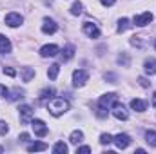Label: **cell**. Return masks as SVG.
Wrapping results in <instances>:
<instances>
[{"label":"cell","mask_w":156,"mask_h":154,"mask_svg":"<svg viewBox=\"0 0 156 154\" xmlns=\"http://www.w3.org/2000/svg\"><path fill=\"white\" fill-rule=\"evenodd\" d=\"M47 111L53 116H60V114H64L66 111H69V102L64 100V98H55V100H51L47 103Z\"/></svg>","instance_id":"cell-1"},{"label":"cell","mask_w":156,"mask_h":154,"mask_svg":"<svg viewBox=\"0 0 156 154\" xmlns=\"http://www.w3.org/2000/svg\"><path fill=\"white\" fill-rule=\"evenodd\" d=\"M116 103H118V94H115V93H107L100 98V107L102 109H111Z\"/></svg>","instance_id":"cell-2"},{"label":"cell","mask_w":156,"mask_h":154,"mask_svg":"<svg viewBox=\"0 0 156 154\" xmlns=\"http://www.w3.org/2000/svg\"><path fill=\"white\" fill-rule=\"evenodd\" d=\"M4 22H5L9 27H18V26L24 22V18H22V15H18V13H9V15H5Z\"/></svg>","instance_id":"cell-3"},{"label":"cell","mask_w":156,"mask_h":154,"mask_svg":"<svg viewBox=\"0 0 156 154\" xmlns=\"http://www.w3.org/2000/svg\"><path fill=\"white\" fill-rule=\"evenodd\" d=\"M87 78H89V75H87L83 69H76V71L73 73V85H75V87H82V85L87 82Z\"/></svg>","instance_id":"cell-4"},{"label":"cell","mask_w":156,"mask_h":154,"mask_svg":"<svg viewBox=\"0 0 156 154\" xmlns=\"http://www.w3.org/2000/svg\"><path fill=\"white\" fill-rule=\"evenodd\" d=\"M83 33L87 35V37H91V38H98L100 37V29L96 27V24H93V22H83Z\"/></svg>","instance_id":"cell-5"},{"label":"cell","mask_w":156,"mask_h":154,"mask_svg":"<svg viewBox=\"0 0 156 154\" xmlns=\"http://www.w3.org/2000/svg\"><path fill=\"white\" fill-rule=\"evenodd\" d=\"M31 127H33L35 134L40 136V138H44V136L47 134V127H45V123H44L42 120H33V121H31Z\"/></svg>","instance_id":"cell-6"},{"label":"cell","mask_w":156,"mask_h":154,"mask_svg":"<svg viewBox=\"0 0 156 154\" xmlns=\"http://www.w3.org/2000/svg\"><path fill=\"white\" fill-rule=\"evenodd\" d=\"M113 142H115V145H116L118 149H127L129 147V143H131V138L127 136V134H116L115 138H113Z\"/></svg>","instance_id":"cell-7"},{"label":"cell","mask_w":156,"mask_h":154,"mask_svg":"<svg viewBox=\"0 0 156 154\" xmlns=\"http://www.w3.org/2000/svg\"><path fill=\"white\" fill-rule=\"evenodd\" d=\"M40 54H42L44 58H49V56H56V54H58V45H55V44L44 45V47L40 49Z\"/></svg>","instance_id":"cell-8"},{"label":"cell","mask_w":156,"mask_h":154,"mask_svg":"<svg viewBox=\"0 0 156 154\" xmlns=\"http://www.w3.org/2000/svg\"><path fill=\"white\" fill-rule=\"evenodd\" d=\"M151 20H153V15H151V13H142V15L134 16V24H136V26H140V27H144V26L151 24Z\"/></svg>","instance_id":"cell-9"},{"label":"cell","mask_w":156,"mask_h":154,"mask_svg":"<svg viewBox=\"0 0 156 154\" xmlns=\"http://www.w3.org/2000/svg\"><path fill=\"white\" fill-rule=\"evenodd\" d=\"M56 29H58V26L55 24V20H51V18H44V24H42V31H44L45 35H47V33L51 35V33H55Z\"/></svg>","instance_id":"cell-10"},{"label":"cell","mask_w":156,"mask_h":154,"mask_svg":"<svg viewBox=\"0 0 156 154\" xmlns=\"http://www.w3.org/2000/svg\"><path fill=\"white\" fill-rule=\"evenodd\" d=\"M113 114H115V118H118V120H127V118H129V113H127L125 107L120 105V103H116V105L113 107Z\"/></svg>","instance_id":"cell-11"},{"label":"cell","mask_w":156,"mask_h":154,"mask_svg":"<svg viewBox=\"0 0 156 154\" xmlns=\"http://www.w3.org/2000/svg\"><path fill=\"white\" fill-rule=\"evenodd\" d=\"M18 111H20V118H22V121H24V123H27V121L33 118V109H31L29 105H22Z\"/></svg>","instance_id":"cell-12"},{"label":"cell","mask_w":156,"mask_h":154,"mask_svg":"<svg viewBox=\"0 0 156 154\" xmlns=\"http://www.w3.org/2000/svg\"><path fill=\"white\" fill-rule=\"evenodd\" d=\"M0 53L2 54L11 53V42H9L7 37H4V35H0Z\"/></svg>","instance_id":"cell-13"},{"label":"cell","mask_w":156,"mask_h":154,"mask_svg":"<svg viewBox=\"0 0 156 154\" xmlns=\"http://www.w3.org/2000/svg\"><path fill=\"white\" fill-rule=\"evenodd\" d=\"M144 69H145V75H154L156 73V60L154 58H147L145 64H144Z\"/></svg>","instance_id":"cell-14"},{"label":"cell","mask_w":156,"mask_h":154,"mask_svg":"<svg viewBox=\"0 0 156 154\" xmlns=\"http://www.w3.org/2000/svg\"><path fill=\"white\" fill-rule=\"evenodd\" d=\"M131 107L134 109V111H138V113H144L145 109H147V103L144 102V100H131Z\"/></svg>","instance_id":"cell-15"},{"label":"cell","mask_w":156,"mask_h":154,"mask_svg":"<svg viewBox=\"0 0 156 154\" xmlns=\"http://www.w3.org/2000/svg\"><path fill=\"white\" fill-rule=\"evenodd\" d=\"M73 56H75V45H67V47H64V51H62V60L67 62V60H71Z\"/></svg>","instance_id":"cell-16"},{"label":"cell","mask_w":156,"mask_h":154,"mask_svg":"<svg viewBox=\"0 0 156 154\" xmlns=\"http://www.w3.org/2000/svg\"><path fill=\"white\" fill-rule=\"evenodd\" d=\"M82 140H83V132H82V131H73L71 136H69V142H71L73 145H78Z\"/></svg>","instance_id":"cell-17"},{"label":"cell","mask_w":156,"mask_h":154,"mask_svg":"<svg viewBox=\"0 0 156 154\" xmlns=\"http://www.w3.org/2000/svg\"><path fill=\"white\" fill-rule=\"evenodd\" d=\"M45 149H47V145L42 143V142H37V143L27 145V151H29V152H38V151H45Z\"/></svg>","instance_id":"cell-18"},{"label":"cell","mask_w":156,"mask_h":154,"mask_svg":"<svg viewBox=\"0 0 156 154\" xmlns=\"http://www.w3.org/2000/svg\"><path fill=\"white\" fill-rule=\"evenodd\" d=\"M145 140L151 147H156V131H147L145 132Z\"/></svg>","instance_id":"cell-19"},{"label":"cell","mask_w":156,"mask_h":154,"mask_svg":"<svg viewBox=\"0 0 156 154\" xmlns=\"http://www.w3.org/2000/svg\"><path fill=\"white\" fill-rule=\"evenodd\" d=\"M58 71H60V65H58V64H53V65L49 67V71H47V76L51 78V80H56Z\"/></svg>","instance_id":"cell-20"},{"label":"cell","mask_w":156,"mask_h":154,"mask_svg":"<svg viewBox=\"0 0 156 154\" xmlns=\"http://www.w3.org/2000/svg\"><path fill=\"white\" fill-rule=\"evenodd\" d=\"M53 152H56V154H66V152H67V145H66L64 142H58V143H55V147H53Z\"/></svg>","instance_id":"cell-21"},{"label":"cell","mask_w":156,"mask_h":154,"mask_svg":"<svg viewBox=\"0 0 156 154\" xmlns=\"http://www.w3.org/2000/svg\"><path fill=\"white\" fill-rule=\"evenodd\" d=\"M33 76H35V71H33L31 67H24V69H22V78H24V82H31Z\"/></svg>","instance_id":"cell-22"},{"label":"cell","mask_w":156,"mask_h":154,"mask_svg":"<svg viewBox=\"0 0 156 154\" xmlns=\"http://www.w3.org/2000/svg\"><path fill=\"white\" fill-rule=\"evenodd\" d=\"M53 94H55V89H44V91L40 93V100H42V102L51 100V98H53Z\"/></svg>","instance_id":"cell-23"},{"label":"cell","mask_w":156,"mask_h":154,"mask_svg":"<svg viewBox=\"0 0 156 154\" xmlns=\"http://www.w3.org/2000/svg\"><path fill=\"white\" fill-rule=\"evenodd\" d=\"M129 27H131V24H129L127 18H122V20L118 22V33H123V31H127Z\"/></svg>","instance_id":"cell-24"},{"label":"cell","mask_w":156,"mask_h":154,"mask_svg":"<svg viewBox=\"0 0 156 154\" xmlns=\"http://www.w3.org/2000/svg\"><path fill=\"white\" fill-rule=\"evenodd\" d=\"M82 9H83L82 2H75V4L71 5V15H75V16H78V15H82Z\"/></svg>","instance_id":"cell-25"},{"label":"cell","mask_w":156,"mask_h":154,"mask_svg":"<svg viewBox=\"0 0 156 154\" xmlns=\"http://www.w3.org/2000/svg\"><path fill=\"white\" fill-rule=\"evenodd\" d=\"M111 142H113V136H111V134H102V136H100V143H102V145H109Z\"/></svg>","instance_id":"cell-26"},{"label":"cell","mask_w":156,"mask_h":154,"mask_svg":"<svg viewBox=\"0 0 156 154\" xmlns=\"http://www.w3.org/2000/svg\"><path fill=\"white\" fill-rule=\"evenodd\" d=\"M9 132V127H7V123L5 121H0V134L4 136V134H7Z\"/></svg>","instance_id":"cell-27"},{"label":"cell","mask_w":156,"mask_h":154,"mask_svg":"<svg viewBox=\"0 0 156 154\" xmlns=\"http://www.w3.org/2000/svg\"><path fill=\"white\" fill-rule=\"evenodd\" d=\"M18 98H22V91L15 89V91H13V96H9V100H18Z\"/></svg>","instance_id":"cell-28"},{"label":"cell","mask_w":156,"mask_h":154,"mask_svg":"<svg viewBox=\"0 0 156 154\" xmlns=\"http://www.w3.org/2000/svg\"><path fill=\"white\" fill-rule=\"evenodd\" d=\"M4 75H7V76H15V75H16V71H15V69H11V67H4Z\"/></svg>","instance_id":"cell-29"},{"label":"cell","mask_w":156,"mask_h":154,"mask_svg":"<svg viewBox=\"0 0 156 154\" xmlns=\"http://www.w3.org/2000/svg\"><path fill=\"white\" fill-rule=\"evenodd\" d=\"M7 94H9V91L5 89V85H2V83H0V98H5Z\"/></svg>","instance_id":"cell-30"},{"label":"cell","mask_w":156,"mask_h":154,"mask_svg":"<svg viewBox=\"0 0 156 154\" xmlns=\"http://www.w3.org/2000/svg\"><path fill=\"white\" fill-rule=\"evenodd\" d=\"M78 152H91V147H87V145H83V147H76V154Z\"/></svg>","instance_id":"cell-31"},{"label":"cell","mask_w":156,"mask_h":154,"mask_svg":"<svg viewBox=\"0 0 156 154\" xmlns=\"http://www.w3.org/2000/svg\"><path fill=\"white\" fill-rule=\"evenodd\" d=\"M138 82H140V85H142V87H149V82H147L145 78H140Z\"/></svg>","instance_id":"cell-32"},{"label":"cell","mask_w":156,"mask_h":154,"mask_svg":"<svg viewBox=\"0 0 156 154\" xmlns=\"http://www.w3.org/2000/svg\"><path fill=\"white\" fill-rule=\"evenodd\" d=\"M20 140H22V142H29V134H27V132H22V134H20Z\"/></svg>","instance_id":"cell-33"},{"label":"cell","mask_w":156,"mask_h":154,"mask_svg":"<svg viewBox=\"0 0 156 154\" xmlns=\"http://www.w3.org/2000/svg\"><path fill=\"white\" fill-rule=\"evenodd\" d=\"M100 2H102V5H113L116 0H100Z\"/></svg>","instance_id":"cell-34"},{"label":"cell","mask_w":156,"mask_h":154,"mask_svg":"<svg viewBox=\"0 0 156 154\" xmlns=\"http://www.w3.org/2000/svg\"><path fill=\"white\" fill-rule=\"evenodd\" d=\"M153 105H154V107H156V93H154V94H153Z\"/></svg>","instance_id":"cell-35"},{"label":"cell","mask_w":156,"mask_h":154,"mask_svg":"<svg viewBox=\"0 0 156 154\" xmlns=\"http://www.w3.org/2000/svg\"><path fill=\"white\" fill-rule=\"evenodd\" d=\"M0 152H4V147H2V145H0Z\"/></svg>","instance_id":"cell-36"},{"label":"cell","mask_w":156,"mask_h":154,"mask_svg":"<svg viewBox=\"0 0 156 154\" xmlns=\"http://www.w3.org/2000/svg\"><path fill=\"white\" fill-rule=\"evenodd\" d=\"M154 47H156V44H154Z\"/></svg>","instance_id":"cell-37"}]
</instances>
